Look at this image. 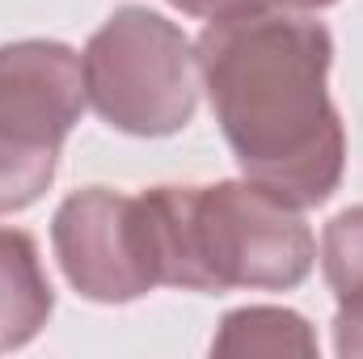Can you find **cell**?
<instances>
[{"mask_svg":"<svg viewBox=\"0 0 363 359\" xmlns=\"http://www.w3.org/2000/svg\"><path fill=\"white\" fill-rule=\"evenodd\" d=\"M194 55L241 174L296 207L325 203L347 170L342 118L325 93L330 30L262 4L207 21Z\"/></svg>","mask_w":363,"mask_h":359,"instance_id":"6da1fadb","label":"cell"},{"mask_svg":"<svg viewBox=\"0 0 363 359\" xmlns=\"http://www.w3.org/2000/svg\"><path fill=\"white\" fill-rule=\"evenodd\" d=\"M148 207L161 283L190 292L296 287L308 279L317 245L296 203L262 182L152 186Z\"/></svg>","mask_w":363,"mask_h":359,"instance_id":"7a4b0ae2","label":"cell"},{"mask_svg":"<svg viewBox=\"0 0 363 359\" xmlns=\"http://www.w3.org/2000/svg\"><path fill=\"white\" fill-rule=\"evenodd\" d=\"M89 106L127 136H174L199 106V55L169 17L152 9H118L89 38L85 55Z\"/></svg>","mask_w":363,"mask_h":359,"instance_id":"3957f363","label":"cell"},{"mask_svg":"<svg viewBox=\"0 0 363 359\" xmlns=\"http://www.w3.org/2000/svg\"><path fill=\"white\" fill-rule=\"evenodd\" d=\"M85 101V68L72 47L47 38L0 47V216L47 194Z\"/></svg>","mask_w":363,"mask_h":359,"instance_id":"277c9868","label":"cell"},{"mask_svg":"<svg viewBox=\"0 0 363 359\" xmlns=\"http://www.w3.org/2000/svg\"><path fill=\"white\" fill-rule=\"evenodd\" d=\"M51 241L68 283L85 300L127 304L161 283L148 207L140 194H118L110 186L68 194L51 220Z\"/></svg>","mask_w":363,"mask_h":359,"instance_id":"5b68a950","label":"cell"},{"mask_svg":"<svg viewBox=\"0 0 363 359\" xmlns=\"http://www.w3.org/2000/svg\"><path fill=\"white\" fill-rule=\"evenodd\" d=\"M55 292L38 245L21 228H0V351L26 347L51 317Z\"/></svg>","mask_w":363,"mask_h":359,"instance_id":"8992f818","label":"cell"},{"mask_svg":"<svg viewBox=\"0 0 363 359\" xmlns=\"http://www.w3.org/2000/svg\"><path fill=\"white\" fill-rule=\"evenodd\" d=\"M216 355H317V338L308 321L291 309H237L224 317L220 334L211 338Z\"/></svg>","mask_w":363,"mask_h":359,"instance_id":"52a82bcc","label":"cell"},{"mask_svg":"<svg viewBox=\"0 0 363 359\" xmlns=\"http://www.w3.org/2000/svg\"><path fill=\"white\" fill-rule=\"evenodd\" d=\"M321 270H325V279L338 296L351 292V287H363V207H347L325 224Z\"/></svg>","mask_w":363,"mask_h":359,"instance_id":"ba28073f","label":"cell"},{"mask_svg":"<svg viewBox=\"0 0 363 359\" xmlns=\"http://www.w3.org/2000/svg\"><path fill=\"white\" fill-rule=\"evenodd\" d=\"M334 347L338 355H363V287H351L338 296V317H334Z\"/></svg>","mask_w":363,"mask_h":359,"instance_id":"9c48e42d","label":"cell"},{"mask_svg":"<svg viewBox=\"0 0 363 359\" xmlns=\"http://www.w3.org/2000/svg\"><path fill=\"white\" fill-rule=\"evenodd\" d=\"M174 9L190 13V17H207V21H220V17H233V13H250V9H262L271 0H169Z\"/></svg>","mask_w":363,"mask_h":359,"instance_id":"30bf717a","label":"cell"},{"mask_svg":"<svg viewBox=\"0 0 363 359\" xmlns=\"http://www.w3.org/2000/svg\"><path fill=\"white\" fill-rule=\"evenodd\" d=\"M279 9H291V13H304V9H330V4H338V0H271Z\"/></svg>","mask_w":363,"mask_h":359,"instance_id":"8fae6325","label":"cell"}]
</instances>
